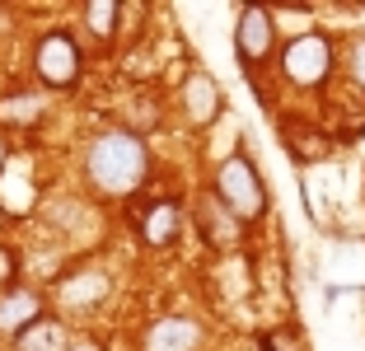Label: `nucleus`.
Instances as JSON below:
<instances>
[{"instance_id": "1", "label": "nucleus", "mask_w": 365, "mask_h": 351, "mask_svg": "<svg viewBox=\"0 0 365 351\" xmlns=\"http://www.w3.org/2000/svg\"><path fill=\"white\" fill-rule=\"evenodd\" d=\"M89 183L108 197H127L140 178H145V146L131 131H103V136L89 146Z\"/></svg>"}, {"instance_id": "2", "label": "nucleus", "mask_w": 365, "mask_h": 351, "mask_svg": "<svg viewBox=\"0 0 365 351\" xmlns=\"http://www.w3.org/2000/svg\"><path fill=\"white\" fill-rule=\"evenodd\" d=\"M215 197L239 215V220H253L267 206V192H262V173L244 160V155H230L215 173Z\"/></svg>"}, {"instance_id": "3", "label": "nucleus", "mask_w": 365, "mask_h": 351, "mask_svg": "<svg viewBox=\"0 0 365 351\" xmlns=\"http://www.w3.org/2000/svg\"><path fill=\"white\" fill-rule=\"evenodd\" d=\"M328 71H333V43H328L323 33H300V38H290L286 52H281V75H286V85H295V89L323 85Z\"/></svg>"}, {"instance_id": "4", "label": "nucleus", "mask_w": 365, "mask_h": 351, "mask_svg": "<svg viewBox=\"0 0 365 351\" xmlns=\"http://www.w3.org/2000/svg\"><path fill=\"white\" fill-rule=\"evenodd\" d=\"M33 66H38V75H43V85L52 89H71L80 80V47L71 33H47L43 43H38V52H33Z\"/></svg>"}, {"instance_id": "5", "label": "nucleus", "mask_w": 365, "mask_h": 351, "mask_svg": "<svg viewBox=\"0 0 365 351\" xmlns=\"http://www.w3.org/2000/svg\"><path fill=\"white\" fill-rule=\"evenodd\" d=\"M272 47H277V19H272V10H262V5H244V10H239V24H235L239 61H244V66H262Z\"/></svg>"}, {"instance_id": "6", "label": "nucleus", "mask_w": 365, "mask_h": 351, "mask_svg": "<svg viewBox=\"0 0 365 351\" xmlns=\"http://www.w3.org/2000/svg\"><path fill=\"white\" fill-rule=\"evenodd\" d=\"M281 141H286V155L295 164H319V160L333 155V136L309 127L304 117H286V122H281Z\"/></svg>"}, {"instance_id": "7", "label": "nucleus", "mask_w": 365, "mask_h": 351, "mask_svg": "<svg viewBox=\"0 0 365 351\" xmlns=\"http://www.w3.org/2000/svg\"><path fill=\"white\" fill-rule=\"evenodd\" d=\"M182 108H187V122L206 127V122H215V113L225 108V94H220V85H215L206 71H192L187 85H182Z\"/></svg>"}, {"instance_id": "8", "label": "nucleus", "mask_w": 365, "mask_h": 351, "mask_svg": "<svg viewBox=\"0 0 365 351\" xmlns=\"http://www.w3.org/2000/svg\"><path fill=\"white\" fill-rule=\"evenodd\" d=\"M202 328L192 319H160L150 332H145V351H192Z\"/></svg>"}, {"instance_id": "9", "label": "nucleus", "mask_w": 365, "mask_h": 351, "mask_svg": "<svg viewBox=\"0 0 365 351\" xmlns=\"http://www.w3.org/2000/svg\"><path fill=\"white\" fill-rule=\"evenodd\" d=\"M178 230H182V215H178V206H173V202H155L150 211L140 215V234H145V244H150V248L173 244Z\"/></svg>"}, {"instance_id": "10", "label": "nucleus", "mask_w": 365, "mask_h": 351, "mask_svg": "<svg viewBox=\"0 0 365 351\" xmlns=\"http://www.w3.org/2000/svg\"><path fill=\"white\" fill-rule=\"evenodd\" d=\"M220 202V197H206L202 202V230H206V239H211V244H220V248H235L239 244V215L230 211V206H215Z\"/></svg>"}, {"instance_id": "11", "label": "nucleus", "mask_w": 365, "mask_h": 351, "mask_svg": "<svg viewBox=\"0 0 365 351\" xmlns=\"http://www.w3.org/2000/svg\"><path fill=\"white\" fill-rule=\"evenodd\" d=\"M38 319H43V314H38V295H29V290H10V295L0 300V332H14V337H19V332Z\"/></svg>"}, {"instance_id": "12", "label": "nucleus", "mask_w": 365, "mask_h": 351, "mask_svg": "<svg viewBox=\"0 0 365 351\" xmlns=\"http://www.w3.org/2000/svg\"><path fill=\"white\" fill-rule=\"evenodd\" d=\"M108 290H113V281H108L103 272H76L71 281H61V300H66V305H76V309L98 305Z\"/></svg>"}, {"instance_id": "13", "label": "nucleus", "mask_w": 365, "mask_h": 351, "mask_svg": "<svg viewBox=\"0 0 365 351\" xmlns=\"http://www.w3.org/2000/svg\"><path fill=\"white\" fill-rule=\"evenodd\" d=\"M14 351H71V342H66V328L56 319H38L14 337Z\"/></svg>"}, {"instance_id": "14", "label": "nucleus", "mask_w": 365, "mask_h": 351, "mask_svg": "<svg viewBox=\"0 0 365 351\" xmlns=\"http://www.w3.org/2000/svg\"><path fill=\"white\" fill-rule=\"evenodd\" d=\"M118 5H113V0H94V5H85V19H89V33H94V38H113V33H118Z\"/></svg>"}, {"instance_id": "15", "label": "nucleus", "mask_w": 365, "mask_h": 351, "mask_svg": "<svg viewBox=\"0 0 365 351\" xmlns=\"http://www.w3.org/2000/svg\"><path fill=\"white\" fill-rule=\"evenodd\" d=\"M38 113H43V103L29 98V94H19V98L5 103V122H38Z\"/></svg>"}, {"instance_id": "16", "label": "nucleus", "mask_w": 365, "mask_h": 351, "mask_svg": "<svg viewBox=\"0 0 365 351\" xmlns=\"http://www.w3.org/2000/svg\"><path fill=\"white\" fill-rule=\"evenodd\" d=\"M351 80H356V89L365 94V38L351 47Z\"/></svg>"}, {"instance_id": "17", "label": "nucleus", "mask_w": 365, "mask_h": 351, "mask_svg": "<svg viewBox=\"0 0 365 351\" xmlns=\"http://www.w3.org/2000/svg\"><path fill=\"white\" fill-rule=\"evenodd\" d=\"M262 351H300V347L290 342V332H267V337H262Z\"/></svg>"}, {"instance_id": "18", "label": "nucleus", "mask_w": 365, "mask_h": 351, "mask_svg": "<svg viewBox=\"0 0 365 351\" xmlns=\"http://www.w3.org/2000/svg\"><path fill=\"white\" fill-rule=\"evenodd\" d=\"M10 277H14V258L0 248V281H10Z\"/></svg>"}, {"instance_id": "19", "label": "nucleus", "mask_w": 365, "mask_h": 351, "mask_svg": "<svg viewBox=\"0 0 365 351\" xmlns=\"http://www.w3.org/2000/svg\"><path fill=\"white\" fill-rule=\"evenodd\" d=\"M71 351H103V347H94V342H76Z\"/></svg>"}, {"instance_id": "20", "label": "nucleus", "mask_w": 365, "mask_h": 351, "mask_svg": "<svg viewBox=\"0 0 365 351\" xmlns=\"http://www.w3.org/2000/svg\"><path fill=\"white\" fill-rule=\"evenodd\" d=\"M0 169H5V141H0Z\"/></svg>"}, {"instance_id": "21", "label": "nucleus", "mask_w": 365, "mask_h": 351, "mask_svg": "<svg viewBox=\"0 0 365 351\" xmlns=\"http://www.w3.org/2000/svg\"><path fill=\"white\" fill-rule=\"evenodd\" d=\"M0 215H5V211H0Z\"/></svg>"}]
</instances>
